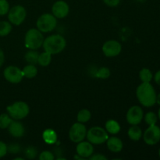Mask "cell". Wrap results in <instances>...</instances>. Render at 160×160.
I'll return each mask as SVG.
<instances>
[{
    "label": "cell",
    "instance_id": "obj_1",
    "mask_svg": "<svg viewBox=\"0 0 160 160\" xmlns=\"http://www.w3.org/2000/svg\"><path fill=\"white\" fill-rule=\"evenodd\" d=\"M139 102L145 107H152L156 103V93L150 83L142 82L136 90Z\"/></svg>",
    "mask_w": 160,
    "mask_h": 160
},
{
    "label": "cell",
    "instance_id": "obj_2",
    "mask_svg": "<svg viewBox=\"0 0 160 160\" xmlns=\"http://www.w3.org/2000/svg\"><path fill=\"white\" fill-rule=\"evenodd\" d=\"M67 45L66 39L60 34H52L44 39L43 46L45 52L56 55L63 51Z\"/></svg>",
    "mask_w": 160,
    "mask_h": 160
},
{
    "label": "cell",
    "instance_id": "obj_3",
    "mask_svg": "<svg viewBox=\"0 0 160 160\" xmlns=\"http://www.w3.org/2000/svg\"><path fill=\"white\" fill-rule=\"evenodd\" d=\"M44 37L42 32L38 29L31 28L27 31L24 38V45L26 48L31 50H36L42 46Z\"/></svg>",
    "mask_w": 160,
    "mask_h": 160
},
{
    "label": "cell",
    "instance_id": "obj_4",
    "mask_svg": "<svg viewBox=\"0 0 160 160\" xmlns=\"http://www.w3.org/2000/svg\"><path fill=\"white\" fill-rule=\"evenodd\" d=\"M6 110L13 120H20L24 119L29 114L30 108L26 102L19 101L8 106Z\"/></svg>",
    "mask_w": 160,
    "mask_h": 160
},
{
    "label": "cell",
    "instance_id": "obj_5",
    "mask_svg": "<svg viewBox=\"0 0 160 160\" xmlns=\"http://www.w3.org/2000/svg\"><path fill=\"white\" fill-rule=\"evenodd\" d=\"M86 138L92 145H101L106 142L109 138V135L104 128L101 127H93L87 131Z\"/></svg>",
    "mask_w": 160,
    "mask_h": 160
},
{
    "label": "cell",
    "instance_id": "obj_6",
    "mask_svg": "<svg viewBox=\"0 0 160 160\" xmlns=\"http://www.w3.org/2000/svg\"><path fill=\"white\" fill-rule=\"evenodd\" d=\"M37 28L42 33L51 32L57 25V20L53 14L44 13L37 20Z\"/></svg>",
    "mask_w": 160,
    "mask_h": 160
},
{
    "label": "cell",
    "instance_id": "obj_7",
    "mask_svg": "<svg viewBox=\"0 0 160 160\" xmlns=\"http://www.w3.org/2000/svg\"><path fill=\"white\" fill-rule=\"evenodd\" d=\"M27 17L26 9L23 6L17 5L12 6L8 12V19L12 24L19 26L25 20Z\"/></svg>",
    "mask_w": 160,
    "mask_h": 160
},
{
    "label": "cell",
    "instance_id": "obj_8",
    "mask_svg": "<svg viewBox=\"0 0 160 160\" xmlns=\"http://www.w3.org/2000/svg\"><path fill=\"white\" fill-rule=\"evenodd\" d=\"M87 134V129L84 126V123H73L70 128L69 131V138L71 140V142L74 143H79L84 140Z\"/></svg>",
    "mask_w": 160,
    "mask_h": 160
},
{
    "label": "cell",
    "instance_id": "obj_9",
    "mask_svg": "<svg viewBox=\"0 0 160 160\" xmlns=\"http://www.w3.org/2000/svg\"><path fill=\"white\" fill-rule=\"evenodd\" d=\"M5 79L12 84H18L23 80V75L22 70L15 66H9L3 71Z\"/></svg>",
    "mask_w": 160,
    "mask_h": 160
},
{
    "label": "cell",
    "instance_id": "obj_10",
    "mask_svg": "<svg viewBox=\"0 0 160 160\" xmlns=\"http://www.w3.org/2000/svg\"><path fill=\"white\" fill-rule=\"evenodd\" d=\"M144 142L148 145H156L160 141V128L157 125L149 126L143 134Z\"/></svg>",
    "mask_w": 160,
    "mask_h": 160
},
{
    "label": "cell",
    "instance_id": "obj_11",
    "mask_svg": "<svg viewBox=\"0 0 160 160\" xmlns=\"http://www.w3.org/2000/svg\"><path fill=\"white\" fill-rule=\"evenodd\" d=\"M127 121L131 125H138L144 118V112L138 106H134L128 109L127 112Z\"/></svg>",
    "mask_w": 160,
    "mask_h": 160
},
{
    "label": "cell",
    "instance_id": "obj_12",
    "mask_svg": "<svg viewBox=\"0 0 160 160\" xmlns=\"http://www.w3.org/2000/svg\"><path fill=\"white\" fill-rule=\"evenodd\" d=\"M102 49L105 56L107 57H115L121 52L122 46L117 41L109 40L105 42Z\"/></svg>",
    "mask_w": 160,
    "mask_h": 160
},
{
    "label": "cell",
    "instance_id": "obj_13",
    "mask_svg": "<svg viewBox=\"0 0 160 160\" xmlns=\"http://www.w3.org/2000/svg\"><path fill=\"white\" fill-rule=\"evenodd\" d=\"M52 14L59 19L65 18L70 12V7L69 5L65 1L59 0L56 2L52 7Z\"/></svg>",
    "mask_w": 160,
    "mask_h": 160
},
{
    "label": "cell",
    "instance_id": "obj_14",
    "mask_svg": "<svg viewBox=\"0 0 160 160\" xmlns=\"http://www.w3.org/2000/svg\"><path fill=\"white\" fill-rule=\"evenodd\" d=\"M76 151L78 156L82 157L83 159H85V158H90V156L93 155L94 148L91 142L82 141L78 143Z\"/></svg>",
    "mask_w": 160,
    "mask_h": 160
},
{
    "label": "cell",
    "instance_id": "obj_15",
    "mask_svg": "<svg viewBox=\"0 0 160 160\" xmlns=\"http://www.w3.org/2000/svg\"><path fill=\"white\" fill-rule=\"evenodd\" d=\"M8 131H9V133L10 134L11 136H12L14 138H17L23 137L25 132L23 125L20 122L17 121H17H13L12 120L10 125L8 127Z\"/></svg>",
    "mask_w": 160,
    "mask_h": 160
},
{
    "label": "cell",
    "instance_id": "obj_16",
    "mask_svg": "<svg viewBox=\"0 0 160 160\" xmlns=\"http://www.w3.org/2000/svg\"><path fill=\"white\" fill-rule=\"evenodd\" d=\"M106 144L109 151L112 152H120L123 149V142L117 137L109 138L106 141Z\"/></svg>",
    "mask_w": 160,
    "mask_h": 160
},
{
    "label": "cell",
    "instance_id": "obj_17",
    "mask_svg": "<svg viewBox=\"0 0 160 160\" xmlns=\"http://www.w3.org/2000/svg\"><path fill=\"white\" fill-rule=\"evenodd\" d=\"M44 142L48 145H53L57 142V134L52 129H46L42 134Z\"/></svg>",
    "mask_w": 160,
    "mask_h": 160
},
{
    "label": "cell",
    "instance_id": "obj_18",
    "mask_svg": "<svg viewBox=\"0 0 160 160\" xmlns=\"http://www.w3.org/2000/svg\"><path fill=\"white\" fill-rule=\"evenodd\" d=\"M128 137L134 142H138L142 137V131L138 125H132L131 128H129L128 131Z\"/></svg>",
    "mask_w": 160,
    "mask_h": 160
},
{
    "label": "cell",
    "instance_id": "obj_19",
    "mask_svg": "<svg viewBox=\"0 0 160 160\" xmlns=\"http://www.w3.org/2000/svg\"><path fill=\"white\" fill-rule=\"evenodd\" d=\"M105 128L108 133L112 134H117L120 131V125L114 120H108L105 125Z\"/></svg>",
    "mask_w": 160,
    "mask_h": 160
},
{
    "label": "cell",
    "instance_id": "obj_20",
    "mask_svg": "<svg viewBox=\"0 0 160 160\" xmlns=\"http://www.w3.org/2000/svg\"><path fill=\"white\" fill-rule=\"evenodd\" d=\"M22 73H23L24 78L31 79V78H34L37 75L38 69L35 67V65L28 64L26 67H23V69L22 70Z\"/></svg>",
    "mask_w": 160,
    "mask_h": 160
},
{
    "label": "cell",
    "instance_id": "obj_21",
    "mask_svg": "<svg viewBox=\"0 0 160 160\" xmlns=\"http://www.w3.org/2000/svg\"><path fill=\"white\" fill-rule=\"evenodd\" d=\"M52 61V54L48 52H44L38 56V63L42 67H47L50 64Z\"/></svg>",
    "mask_w": 160,
    "mask_h": 160
},
{
    "label": "cell",
    "instance_id": "obj_22",
    "mask_svg": "<svg viewBox=\"0 0 160 160\" xmlns=\"http://www.w3.org/2000/svg\"><path fill=\"white\" fill-rule=\"evenodd\" d=\"M91 117H92V114H91L90 111L88 109H84L78 112V116H77V120H78V122L84 123L89 121Z\"/></svg>",
    "mask_w": 160,
    "mask_h": 160
},
{
    "label": "cell",
    "instance_id": "obj_23",
    "mask_svg": "<svg viewBox=\"0 0 160 160\" xmlns=\"http://www.w3.org/2000/svg\"><path fill=\"white\" fill-rule=\"evenodd\" d=\"M39 54L35 51V50H31L25 54V60L28 64H31V65H35L38 63V59Z\"/></svg>",
    "mask_w": 160,
    "mask_h": 160
},
{
    "label": "cell",
    "instance_id": "obj_24",
    "mask_svg": "<svg viewBox=\"0 0 160 160\" xmlns=\"http://www.w3.org/2000/svg\"><path fill=\"white\" fill-rule=\"evenodd\" d=\"M139 78L142 82L150 83V81L152 80L153 75L151 70L147 68H143L139 72Z\"/></svg>",
    "mask_w": 160,
    "mask_h": 160
},
{
    "label": "cell",
    "instance_id": "obj_25",
    "mask_svg": "<svg viewBox=\"0 0 160 160\" xmlns=\"http://www.w3.org/2000/svg\"><path fill=\"white\" fill-rule=\"evenodd\" d=\"M12 23L8 21L0 22V37L7 36L12 31Z\"/></svg>",
    "mask_w": 160,
    "mask_h": 160
},
{
    "label": "cell",
    "instance_id": "obj_26",
    "mask_svg": "<svg viewBox=\"0 0 160 160\" xmlns=\"http://www.w3.org/2000/svg\"><path fill=\"white\" fill-rule=\"evenodd\" d=\"M12 122V118L8 113H2L0 115V128L6 129Z\"/></svg>",
    "mask_w": 160,
    "mask_h": 160
},
{
    "label": "cell",
    "instance_id": "obj_27",
    "mask_svg": "<svg viewBox=\"0 0 160 160\" xmlns=\"http://www.w3.org/2000/svg\"><path fill=\"white\" fill-rule=\"evenodd\" d=\"M158 117L156 114L153 112H148L145 114V121L148 126H152V125H155L157 123Z\"/></svg>",
    "mask_w": 160,
    "mask_h": 160
},
{
    "label": "cell",
    "instance_id": "obj_28",
    "mask_svg": "<svg viewBox=\"0 0 160 160\" xmlns=\"http://www.w3.org/2000/svg\"><path fill=\"white\" fill-rule=\"evenodd\" d=\"M111 73L110 70L107 67H101V68L98 69V70L95 73V77L98 78H101V79H106V78H109Z\"/></svg>",
    "mask_w": 160,
    "mask_h": 160
},
{
    "label": "cell",
    "instance_id": "obj_29",
    "mask_svg": "<svg viewBox=\"0 0 160 160\" xmlns=\"http://www.w3.org/2000/svg\"><path fill=\"white\" fill-rule=\"evenodd\" d=\"M9 10V4L7 0H0V16H4Z\"/></svg>",
    "mask_w": 160,
    "mask_h": 160
},
{
    "label": "cell",
    "instance_id": "obj_30",
    "mask_svg": "<svg viewBox=\"0 0 160 160\" xmlns=\"http://www.w3.org/2000/svg\"><path fill=\"white\" fill-rule=\"evenodd\" d=\"M24 153H25V156H26V157L28 158V159H33L35 158L36 155H37V150L34 148V147L30 146V147H28V148L25 149Z\"/></svg>",
    "mask_w": 160,
    "mask_h": 160
},
{
    "label": "cell",
    "instance_id": "obj_31",
    "mask_svg": "<svg viewBox=\"0 0 160 160\" xmlns=\"http://www.w3.org/2000/svg\"><path fill=\"white\" fill-rule=\"evenodd\" d=\"M54 159V155L51 152L44 151L39 155V159L40 160H53Z\"/></svg>",
    "mask_w": 160,
    "mask_h": 160
},
{
    "label": "cell",
    "instance_id": "obj_32",
    "mask_svg": "<svg viewBox=\"0 0 160 160\" xmlns=\"http://www.w3.org/2000/svg\"><path fill=\"white\" fill-rule=\"evenodd\" d=\"M7 145L4 143L3 142L0 141V158L4 157L7 153Z\"/></svg>",
    "mask_w": 160,
    "mask_h": 160
},
{
    "label": "cell",
    "instance_id": "obj_33",
    "mask_svg": "<svg viewBox=\"0 0 160 160\" xmlns=\"http://www.w3.org/2000/svg\"><path fill=\"white\" fill-rule=\"evenodd\" d=\"M7 149L8 151L12 153H18L20 151V145H17V144H12V145L7 147Z\"/></svg>",
    "mask_w": 160,
    "mask_h": 160
},
{
    "label": "cell",
    "instance_id": "obj_34",
    "mask_svg": "<svg viewBox=\"0 0 160 160\" xmlns=\"http://www.w3.org/2000/svg\"><path fill=\"white\" fill-rule=\"evenodd\" d=\"M106 5L110 7H115L117 6L120 2V0H102Z\"/></svg>",
    "mask_w": 160,
    "mask_h": 160
},
{
    "label": "cell",
    "instance_id": "obj_35",
    "mask_svg": "<svg viewBox=\"0 0 160 160\" xmlns=\"http://www.w3.org/2000/svg\"><path fill=\"white\" fill-rule=\"evenodd\" d=\"M90 159L91 160H106L107 159V158L102 154H95V155H92V156H90Z\"/></svg>",
    "mask_w": 160,
    "mask_h": 160
},
{
    "label": "cell",
    "instance_id": "obj_36",
    "mask_svg": "<svg viewBox=\"0 0 160 160\" xmlns=\"http://www.w3.org/2000/svg\"><path fill=\"white\" fill-rule=\"evenodd\" d=\"M4 61H5V55L4 52H3L2 50L0 48V67L2 66V64L4 63Z\"/></svg>",
    "mask_w": 160,
    "mask_h": 160
},
{
    "label": "cell",
    "instance_id": "obj_37",
    "mask_svg": "<svg viewBox=\"0 0 160 160\" xmlns=\"http://www.w3.org/2000/svg\"><path fill=\"white\" fill-rule=\"evenodd\" d=\"M154 79H155V81H156V84L160 85V70L156 72V74H155Z\"/></svg>",
    "mask_w": 160,
    "mask_h": 160
},
{
    "label": "cell",
    "instance_id": "obj_38",
    "mask_svg": "<svg viewBox=\"0 0 160 160\" xmlns=\"http://www.w3.org/2000/svg\"><path fill=\"white\" fill-rule=\"evenodd\" d=\"M156 103L160 106V93L158 95H156Z\"/></svg>",
    "mask_w": 160,
    "mask_h": 160
},
{
    "label": "cell",
    "instance_id": "obj_39",
    "mask_svg": "<svg viewBox=\"0 0 160 160\" xmlns=\"http://www.w3.org/2000/svg\"><path fill=\"white\" fill-rule=\"evenodd\" d=\"M137 2H144L145 1H146V0H136Z\"/></svg>",
    "mask_w": 160,
    "mask_h": 160
},
{
    "label": "cell",
    "instance_id": "obj_40",
    "mask_svg": "<svg viewBox=\"0 0 160 160\" xmlns=\"http://www.w3.org/2000/svg\"><path fill=\"white\" fill-rule=\"evenodd\" d=\"M158 117H159V119L160 120V109H159V112H158Z\"/></svg>",
    "mask_w": 160,
    "mask_h": 160
},
{
    "label": "cell",
    "instance_id": "obj_41",
    "mask_svg": "<svg viewBox=\"0 0 160 160\" xmlns=\"http://www.w3.org/2000/svg\"><path fill=\"white\" fill-rule=\"evenodd\" d=\"M15 160H17V159H20V160H23V158H15V159H14Z\"/></svg>",
    "mask_w": 160,
    "mask_h": 160
},
{
    "label": "cell",
    "instance_id": "obj_42",
    "mask_svg": "<svg viewBox=\"0 0 160 160\" xmlns=\"http://www.w3.org/2000/svg\"><path fill=\"white\" fill-rule=\"evenodd\" d=\"M159 157H160V148H159Z\"/></svg>",
    "mask_w": 160,
    "mask_h": 160
}]
</instances>
